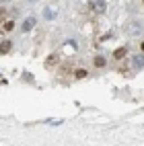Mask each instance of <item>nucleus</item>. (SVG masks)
I'll list each match as a JSON object with an SVG mask.
<instances>
[{"label":"nucleus","mask_w":144,"mask_h":146,"mask_svg":"<svg viewBox=\"0 0 144 146\" xmlns=\"http://www.w3.org/2000/svg\"><path fill=\"white\" fill-rule=\"evenodd\" d=\"M142 52H144V43H142Z\"/></svg>","instance_id":"13"},{"label":"nucleus","mask_w":144,"mask_h":146,"mask_svg":"<svg viewBox=\"0 0 144 146\" xmlns=\"http://www.w3.org/2000/svg\"><path fill=\"white\" fill-rule=\"evenodd\" d=\"M142 29H144V27H142L140 21H132L130 27H128V33H130V35H140V33H142Z\"/></svg>","instance_id":"3"},{"label":"nucleus","mask_w":144,"mask_h":146,"mask_svg":"<svg viewBox=\"0 0 144 146\" xmlns=\"http://www.w3.org/2000/svg\"><path fill=\"white\" fill-rule=\"evenodd\" d=\"M45 123H50V125H60V123H62V119H47Z\"/></svg>","instance_id":"10"},{"label":"nucleus","mask_w":144,"mask_h":146,"mask_svg":"<svg viewBox=\"0 0 144 146\" xmlns=\"http://www.w3.org/2000/svg\"><path fill=\"white\" fill-rule=\"evenodd\" d=\"M132 66H134V70H140V68L144 66V54H138L136 58L132 60Z\"/></svg>","instance_id":"5"},{"label":"nucleus","mask_w":144,"mask_h":146,"mask_svg":"<svg viewBox=\"0 0 144 146\" xmlns=\"http://www.w3.org/2000/svg\"><path fill=\"white\" fill-rule=\"evenodd\" d=\"M8 2V0H0V6H2V4H6Z\"/></svg>","instance_id":"12"},{"label":"nucleus","mask_w":144,"mask_h":146,"mask_svg":"<svg viewBox=\"0 0 144 146\" xmlns=\"http://www.w3.org/2000/svg\"><path fill=\"white\" fill-rule=\"evenodd\" d=\"M13 27H15V23H13V21H8V23H4V29H6V31H11Z\"/></svg>","instance_id":"11"},{"label":"nucleus","mask_w":144,"mask_h":146,"mask_svg":"<svg viewBox=\"0 0 144 146\" xmlns=\"http://www.w3.org/2000/svg\"><path fill=\"white\" fill-rule=\"evenodd\" d=\"M115 58H117V60H121L123 56H126V47H119V50H115V54H113Z\"/></svg>","instance_id":"8"},{"label":"nucleus","mask_w":144,"mask_h":146,"mask_svg":"<svg viewBox=\"0 0 144 146\" xmlns=\"http://www.w3.org/2000/svg\"><path fill=\"white\" fill-rule=\"evenodd\" d=\"M105 64H107V58H103V56L95 58V66H97V68H105Z\"/></svg>","instance_id":"7"},{"label":"nucleus","mask_w":144,"mask_h":146,"mask_svg":"<svg viewBox=\"0 0 144 146\" xmlns=\"http://www.w3.org/2000/svg\"><path fill=\"white\" fill-rule=\"evenodd\" d=\"M56 17H58V11H56V8H52V6L43 8V19H45V21H52V19H56Z\"/></svg>","instance_id":"4"},{"label":"nucleus","mask_w":144,"mask_h":146,"mask_svg":"<svg viewBox=\"0 0 144 146\" xmlns=\"http://www.w3.org/2000/svg\"><path fill=\"white\" fill-rule=\"evenodd\" d=\"M35 25H37V19H35V17H27L25 21L21 23V31H23V33H27V31H31Z\"/></svg>","instance_id":"1"},{"label":"nucleus","mask_w":144,"mask_h":146,"mask_svg":"<svg viewBox=\"0 0 144 146\" xmlns=\"http://www.w3.org/2000/svg\"><path fill=\"white\" fill-rule=\"evenodd\" d=\"M86 74H89V72H86V70H76V78H84V76Z\"/></svg>","instance_id":"9"},{"label":"nucleus","mask_w":144,"mask_h":146,"mask_svg":"<svg viewBox=\"0 0 144 146\" xmlns=\"http://www.w3.org/2000/svg\"><path fill=\"white\" fill-rule=\"evenodd\" d=\"M11 47H13V43L8 41V39H4L2 43H0V54H6V52H11Z\"/></svg>","instance_id":"6"},{"label":"nucleus","mask_w":144,"mask_h":146,"mask_svg":"<svg viewBox=\"0 0 144 146\" xmlns=\"http://www.w3.org/2000/svg\"><path fill=\"white\" fill-rule=\"evenodd\" d=\"M91 8L95 13H105V11H107V2H105V0H93Z\"/></svg>","instance_id":"2"}]
</instances>
